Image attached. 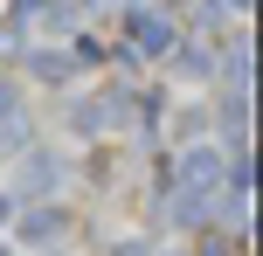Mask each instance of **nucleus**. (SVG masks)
I'll return each instance as SVG.
<instances>
[]
</instances>
